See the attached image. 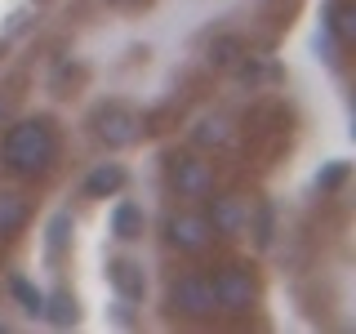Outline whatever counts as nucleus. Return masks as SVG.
<instances>
[{
  "label": "nucleus",
  "instance_id": "13",
  "mask_svg": "<svg viewBox=\"0 0 356 334\" xmlns=\"http://www.w3.org/2000/svg\"><path fill=\"white\" fill-rule=\"evenodd\" d=\"M196 143H200V148H227V143H232V125L218 120V116H205L196 125Z\"/></svg>",
  "mask_w": 356,
  "mask_h": 334
},
{
  "label": "nucleus",
  "instance_id": "7",
  "mask_svg": "<svg viewBox=\"0 0 356 334\" xmlns=\"http://www.w3.org/2000/svg\"><path fill=\"white\" fill-rule=\"evenodd\" d=\"M125 183H129L125 165H116V161H107V165H94V170H89V178H85V196H94V200H107V196H116Z\"/></svg>",
  "mask_w": 356,
  "mask_h": 334
},
{
  "label": "nucleus",
  "instance_id": "19",
  "mask_svg": "<svg viewBox=\"0 0 356 334\" xmlns=\"http://www.w3.org/2000/svg\"><path fill=\"white\" fill-rule=\"evenodd\" d=\"M111 5H129V0H111Z\"/></svg>",
  "mask_w": 356,
  "mask_h": 334
},
{
  "label": "nucleus",
  "instance_id": "4",
  "mask_svg": "<svg viewBox=\"0 0 356 334\" xmlns=\"http://www.w3.org/2000/svg\"><path fill=\"white\" fill-rule=\"evenodd\" d=\"M209 285H214L218 308H227V312H250V303H254V281H250V272H241V267H222V272H218Z\"/></svg>",
  "mask_w": 356,
  "mask_h": 334
},
{
  "label": "nucleus",
  "instance_id": "2",
  "mask_svg": "<svg viewBox=\"0 0 356 334\" xmlns=\"http://www.w3.org/2000/svg\"><path fill=\"white\" fill-rule=\"evenodd\" d=\"M94 134L107 143V148H129V143H138L143 120L134 116L129 107H103L94 116Z\"/></svg>",
  "mask_w": 356,
  "mask_h": 334
},
{
  "label": "nucleus",
  "instance_id": "20",
  "mask_svg": "<svg viewBox=\"0 0 356 334\" xmlns=\"http://www.w3.org/2000/svg\"><path fill=\"white\" fill-rule=\"evenodd\" d=\"M0 111H5V98H0Z\"/></svg>",
  "mask_w": 356,
  "mask_h": 334
},
{
  "label": "nucleus",
  "instance_id": "1",
  "mask_svg": "<svg viewBox=\"0 0 356 334\" xmlns=\"http://www.w3.org/2000/svg\"><path fill=\"white\" fill-rule=\"evenodd\" d=\"M5 165L9 170H18V174H40V170H49L54 165V129H49V120H22V125H14L5 134Z\"/></svg>",
  "mask_w": 356,
  "mask_h": 334
},
{
  "label": "nucleus",
  "instance_id": "10",
  "mask_svg": "<svg viewBox=\"0 0 356 334\" xmlns=\"http://www.w3.org/2000/svg\"><path fill=\"white\" fill-rule=\"evenodd\" d=\"M250 223V205L241 196H227V200H214V228L218 232H241Z\"/></svg>",
  "mask_w": 356,
  "mask_h": 334
},
{
  "label": "nucleus",
  "instance_id": "3",
  "mask_svg": "<svg viewBox=\"0 0 356 334\" xmlns=\"http://www.w3.org/2000/svg\"><path fill=\"white\" fill-rule=\"evenodd\" d=\"M174 308L183 312V317H209V312L218 308V299H214V285L205 281V276H178L174 281Z\"/></svg>",
  "mask_w": 356,
  "mask_h": 334
},
{
  "label": "nucleus",
  "instance_id": "9",
  "mask_svg": "<svg viewBox=\"0 0 356 334\" xmlns=\"http://www.w3.org/2000/svg\"><path fill=\"white\" fill-rule=\"evenodd\" d=\"M143 228H147V218H143L138 205H129V200H125V205L111 209V237H116V241H138Z\"/></svg>",
  "mask_w": 356,
  "mask_h": 334
},
{
  "label": "nucleus",
  "instance_id": "15",
  "mask_svg": "<svg viewBox=\"0 0 356 334\" xmlns=\"http://www.w3.org/2000/svg\"><path fill=\"white\" fill-rule=\"evenodd\" d=\"M9 289H14V299H18V303L31 312V317H40V308H44V294H40V289H31V281H22V276H14V281H9Z\"/></svg>",
  "mask_w": 356,
  "mask_h": 334
},
{
  "label": "nucleus",
  "instance_id": "11",
  "mask_svg": "<svg viewBox=\"0 0 356 334\" xmlns=\"http://www.w3.org/2000/svg\"><path fill=\"white\" fill-rule=\"evenodd\" d=\"M22 223H27V200L18 192H0V237H14Z\"/></svg>",
  "mask_w": 356,
  "mask_h": 334
},
{
  "label": "nucleus",
  "instance_id": "12",
  "mask_svg": "<svg viewBox=\"0 0 356 334\" xmlns=\"http://www.w3.org/2000/svg\"><path fill=\"white\" fill-rule=\"evenodd\" d=\"M44 317H49L54 321V326H58V330H67V326H76V299L72 294H67V289H58V294H49V299H44Z\"/></svg>",
  "mask_w": 356,
  "mask_h": 334
},
{
  "label": "nucleus",
  "instance_id": "6",
  "mask_svg": "<svg viewBox=\"0 0 356 334\" xmlns=\"http://www.w3.org/2000/svg\"><path fill=\"white\" fill-rule=\"evenodd\" d=\"M107 276H111V285H116L120 303H138V299L147 294V276H143V267L129 263V259H116L107 267Z\"/></svg>",
  "mask_w": 356,
  "mask_h": 334
},
{
  "label": "nucleus",
  "instance_id": "8",
  "mask_svg": "<svg viewBox=\"0 0 356 334\" xmlns=\"http://www.w3.org/2000/svg\"><path fill=\"white\" fill-rule=\"evenodd\" d=\"M165 232H170V241L178 245V250H200V245L209 241V218H200V214H174Z\"/></svg>",
  "mask_w": 356,
  "mask_h": 334
},
{
  "label": "nucleus",
  "instance_id": "17",
  "mask_svg": "<svg viewBox=\"0 0 356 334\" xmlns=\"http://www.w3.org/2000/svg\"><path fill=\"white\" fill-rule=\"evenodd\" d=\"M343 183H348V165H343V161H334L330 170L316 178V187H321V192H334V187H343Z\"/></svg>",
  "mask_w": 356,
  "mask_h": 334
},
{
  "label": "nucleus",
  "instance_id": "5",
  "mask_svg": "<svg viewBox=\"0 0 356 334\" xmlns=\"http://www.w3.org/2000/svg\"><path fill=\"white\" fill-rule=\"evenodd\" d=\"M170 183H174L183 196H205L209 187H214V174H209L205 161H174Z\"/></svg>",
  "mask_w": 356,
  "mask_h": 334
},
{
  "label": "nucleus",
  "instance_id": "14",
  "mask_svg": "<svg viewBox=\"0 0 356 334\" xmlns=\"http://www.w3.org/2000/svg\"><path fill=\"white\" fill-rule=\"evenodd\" d=\"M236 58H241V40H236V36L209 40V63H214V67H232Z\"/></svg>",
  "mask_w": 356,
  "mask_h": 334
},
{
  "label": "nucleus",
  "instance_id": "16",
  "mask_svg": "<svg viewBox=\"0 0 356 334\" xmlns=\"http://www.w3.org/2000/svg\"><path fill=\"white\" fill-rule=\"evenodd\" d=\"M67 232H72V218H67V214H58V218L49 223V254H54V259L63 254V245H67Z\"/></svg>",
  "mask_w": 356,
  "mask_h": 334
},
{
  "label": "nucleus",
  "instance_id": "18",
  "mask_svg": "<svg viewBox=\"0 0 356 334\" xmlns=\"http://www.w3.org/2000/svg\"><path fill=\"white\" fill-rule=\"evenodd\" d=\"M330 18H334V36L352 40V31H356V27H352V9H348V5H334V9H330Z\"/></svg>",
  "mask_w": 356,
  "mask_h": 334
}]
</instances>
